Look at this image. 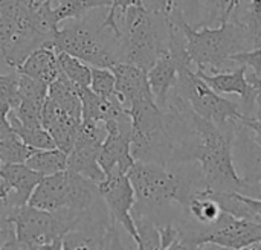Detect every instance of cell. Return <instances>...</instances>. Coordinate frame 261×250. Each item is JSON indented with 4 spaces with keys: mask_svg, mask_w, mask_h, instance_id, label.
Listing matches in <instances>:
<instances>
[{
    "mask_svg": "<svg viewBox=\"0 0 261 250\" xmlns=\"http://www.w3.org/2000/svg\"><path fill=\"white\" fill-rule=\"evenodd\" d=\"M135 189L133 217H145L158 226L174 225L177 212L187 214L190 202L206 189L197 162L158 163L136 160L127 173Z\"/></svg>",
    "mask_w": 261,
    "mask_h": 250,
    "instance_id": "6da1fadb",
    "label": "cell"
},
{
    "mask_svg": "<svg viewBox=\"0 0 261 250\" xmlns=\"http://www.w3.org/2000/svg\"><path fill=\"white\" fill-rule=\"evenodd\" d=\"M236 122L228 128H222L199 116L191 105L187 108V124L190 130L187 162H197L200 165L206 186L205 191L239 192L243 185L232 154Z\"/></svg>",
    "mask_w": 261,
    "mask_h": 250,
    "instance_id": "7a4b0ae2",
    "label": "cell"
},
{
    "mask_svg": "<svg viewBox=\"0 0 261 250\" xmlns=\"http://www.w3.org/2000/svg\"><path fill=\"white\" fill-rule=\"evenodd\" d=\"M165 15L184 32L185 49L191 64L196 66V72H223L226 66L232 64L231 57L234 53L257 49L249 27L237 17H231L220 26L194 27L184 12L174 6L168 8Z\"/></svg>",
    "mask_w": 261,
    "mask_h": 250,
    "instance_id": "3957f363",
    "label": "cell"
},
{
    "mask_svg": "<svg viewBox=\"0 0 261 250\" xmlns=\"http://www.w3.org/2000/svg\"><path fill=\"white\" fill-rule=\"evenodd\" d=\"M119 63H130L150 70L168 41L165 14L145 3L130 6L118 20Z\"/></svg>",
    "mask_w": 261,
    "mask_h": 250,
    "instance_id": "277c9868",
    "label": "cell"
},
{
    "mask_svg": "<svg viewBox=\"0 0 261 250\" xmlns=\"http://www.w3.org/2000/svg\"><path fill=\"white\" fill-rule=\"evenodd\" d=\"M102 203L99 188L95 182L73 173L70 170L60 171L52 176H44L29 203L43 211H70L84 214Z\"/></svg>",
    "mask_w": 261,
    "mask_h": 250,
    "instance_id": "5b68a950",
    "label": "cell"
},
{
    "mask_svg": "<svg viewBox=\"0 0 261 250\" xmlns=\"http://www.w3.org/2000/svg\"><path fill=\"white\" fill-rule=\"evenodd\" d=\"M41 46H52V40L34 26L32 9L26 0H0V60L11 69Z\"/></svg>",
    "mask_w": 261,
    "mask_h": 250,
    "instance_id": "8992f818",
    "label": "cell"
},
{
    "mask_svg": "<svg viewBox=\"0 0 261 250\" xmlns=\"http://www.w3.org/2000/svg\"><path fill=\"white\" fill-rule=\"evenodd\" d=\"M54 35L55 50L66 52L92 67L112 69L119 63L118 43L112 44L104 38L106 29L92 26L87 20H67Z\"/></svg>",
    "mask_w": 261,
    "mask_h": 250,
    "instance_id": "52a82bcc",
    "label": "cell"
},
{
    "mask_svg": "<svg viewBox=\"0 0 261 250\" xmlns=\"http://www.w3.org/2000/svg\"><path fill=\"white\" fill-rule=\"evenodd\" d=\"M173 90L177 92L199 116L222 128H228L232 122L240 121L243 116L240 104L217 93L205 82L203 78L197 75L196 70L191 69L190 64L180 67L179 78Z\"/></svg>",
    "mask_w": 261,
    "mask_h": 250,
    "instance_id": "ba28073f",
    "label": "cell"
},
{
    "mask_svg": "<svg viewBox=\"0 0 261 250\" xmlns=\"http://www.w3.org/2000/svg\"><path fill=\"white\" fill-rule=\"evenodd\" d=\"M80 215L70 211H43L31 205L14 208L15 240L20 246L26 247L63 238L78 221Z\"/></svg>",
    "mask_w": 261,
    "mask_h": 250,
    "instance_id": "9c48e42d",
    "label": "cell"
},
{
    "mask_svg": "<svg viewBox=\"0 0 261 250\" xmlns=\"http://www.w3.org/2000/svg\"><path fill=\"white\" fill-rule=\"evenodd\" d=\"M104 139H106L104 124L83 121L78 139L72 151L67 154V170L78 173L80 176L99 185L106 179V173L102 171L98 162Z\"/></svg>",
    "mask_w": 261,
    "mask_h": 250,
    "instance_id": "30bf717a",
    "label": "cell"
},
{
    "mask_svg": "<svg viewBox=\"0 0 261 250\" xmlns=\"http://www.w3.org/2000/svg\"><path fill=\"white\" fill-rule=\"evenodd\" d=\"M98 188H99L101 199L106 203L113 221L121 225L132 237L135 244H138L139 237L132 215L136 197L127 173H122L121 170H113L98 185Z\"/></svg>",
    "mask_w": 261,
    "mask_h": 250,
    "instance_id": "8fae6325",
    "label": "cell"
},
{
    "mask_svg": "<svg viewBox=\"0 0 261 250\" xmlns=\"http://www.w3.org/2000/svg\"><path fill=\"white\" fill-rule=\"evenodd\" d=\"M106 139L99 151V165L106 176L113 170H121L128 173V170L136 162L132 154V119L130 116L124 119H113L104 122Z\"/></svg>",
    "mask_w": 261,
    "mask_h": 250,
    "instance_id": "7c38bea8",
    "label": "cell"
},
{
    "mask_svg": "<svg viewBox=\"0 0 261 250\" xmlns=\"http://www.w3.org/2000/svg\"><path fill=\"white\" fill-rule=\"evenodd\" d=\"M113 218L106 203H99L93 209L80 215L78 221L63 237L64 250H101Z\"/></svg>",
    "mask_w": 261,
    "mask_h": 250,
    "instance_id": "4fadbf2b",
    "label": "cell"
},
{
    "mask_svg": "<svg viewBox=\"0 0 261 250\" xmlns=\"http://www.w3.org/2000/svg\"><path fill=\"white\" fill-rule=\"evenodd\" d=\"M205 82L213 87L220 95H239L243 102V115L249 116L255 112L257 99L261 95L260 75L251 72L248 75L246 66H239L232 72H219V73H203L197 72Z\"/></svg>",
    "mask_w": 261,
    "mask_h": 250,
    "instance_id": "5bb4252c",
    "label": "cell"
},
{
    "mask_svg": "<svg viewBox=\"0 0 261 250\" xmlns=\"http://www.w3.org/2000/svg\"><path fill=\"white\" fill-rule=\"evenodd\" d=\"M110 70L116 78V93L125 108L144 101H156L147 70L130 63H116Z\"/></svg>",
    "mask_w": 261,
    "mask_h": 250,
    "instance_id": "9a60e30c",
    "label": "cell"
},
{
    "mask_svg": "<svg viewBox=\"0 0 261 250\" xmlns=\"http://www.w3.org/2000/svg\"><path fill=\"white\" fill-rule=\"evenodd\" d=\"M81 124L83 119L67 115L49 98H46L41 110V125L52 136L57 148L69 154L78 139Z\"/></svg>",
    "mask_w": 261,
    "mask_h": 250,
    "instance_id": "2e32d148",
    "label": "cell"
},
{
    "mask_svg": "<svg viewBox=\"0 0 261 250\" xmlns=\"http://www.w3.org/2000/svg\"><path fill=\"white\" fill-rule=\"evenodd\" d=\"M0 177L9 186V194L5 199L12 208H20L29 203V199L38 186L43 176L31 170L26 163H8L2 165Z\"/></svg>",
    "mask_w": 261,
    "mask_h": 250,
    "instance_id": "e0dca14e",
    "label": "cell"
},
{
    "mask_svg": "<svg viewBox=\"0 0 261 250\" xmlns=\"http://www.w3.org/2000/svg\"><path fill=\"white\" fill-rule=\"evenodd\" d=\"M81 104H83V121L84 122H107L113 119H124L128 116L125 105L119 96L113 99H104L96 95L90 87L80 89Z\"/></svg>",
    "mask_w": 261,
    "mask_h": 250,
    "instance_id": "ac0fdd59",
    "label": "cell"
},
{
    "mask_svg": "<svg viewBox=\"0 0 261 250\" xmlns=\"http://www.w3.org/2000/svg\"><path fill=\"white\" fill-rule=\"evenodd\" d=\"M15 72L28 75V76L49 86L60 73L55 47H52V46L37 47L26 57V60L17 67Z\"/></svg>",
    "mask_w": 261,
    "mask_h": 250,
    "instance_id": "d6986e66",
    "label": "cell"
},
{
    "mask_svg": "<svg viewBox=\"0 0 261 250\" xmlns=\"http://www.w3.org/2000/svg\"><path fill=\"white\" fill-rule=\"evenodd\" d=\"M80 89L81 87L73 84L66 75L60 72L58 76L49 84L47 98L67 115L76 119H83V104H81Z\"/></svg>",
    "mask_w": 261,
    "mask_h": 250,
    "instance_id": "ffe728a7",
    "label": "cell"
},
{
    "mask_svg": "<svg viewBox=\"0 0 261 250\" xmlns=\"http://www.w3.org/2000/svg\"><path fill=\"white\" fill-rule=\"evenodd\" d=\"M242 0H199L200 15L194 27L220 26L231 20Z\"/></svg>",
    "mask_w": 261,
    "mask_h": 250,
    "instance_id": "44dd1931",
    "label": "cell"
},
{
    "mask_svg": "<svg viewBox=\"0 0 261 250\" xmlns=\"http://www.w3.org/2000/svg\"><path fill=\"white\" fill-rule=\"evenodd\" d=\"M112 0H54V17L58 24L67 20L84 18L87 12L96 8H109Z\"/></svg>",
    "mask_w": 261,
    "mask_h": 250,
    "instance_id": "7402d4cb",
    "label": "cell"
},
{
    "mask_svg": "<svg viewBox=\"0 0 261 250\" xmlns=\"http://www.w3.org/2000/svg\"><path fill=\"white\" fill-rule=\"evenodd\" d=\"M26 165L44 176H52L60 171L67 170V154L60 148L50 150H35L26 160Z\"/></svg>",
    "mask_w": 261,
    "mask_h": 250,
    "instance_id": "603a6c76",
    "label": "cell"
},
{
    "mask_svg": "<svg viewBox=\"0 0 261 250\" xmlns=\"http://www.w3.org/2000/svg\"><path fill=\"white\" fill-rule=\"evenodd\" d=\"M222 208L220 205L211 199L210 196L206 194H199L196 196L188 208H187V215L188 218H191L193 221H196L197 225H202V226H208V225H213L220 215H222Z\"/></svg>",
    "mask_w": 261,
    "mask_h": 250,
    "instance_id": "cb8c5ba5",
    "label": "cell"
},
{
    "mask_svg": "<svg viewBox=\"0 0 261 250\" xmlns=\"http://www.w3.org/2000/svg\"><path fill=\"white\" fill-rule=\"evenodd\" d=\"M57 61H58V69L63 75H66L73 84H76L78 87H89L90 86V79H92V67L86 63H83L81 60L57 50Z\"/></svg>",
    "mask_w": 261,
    "mask_h": 250,
    "instance_id": "d4e9b609",
    "label": "cell"
},
{
    "mask_svg": "<svg viewBox=\"0 0 261 250\" xmlns=\"http://www.w3.org/2000/svg\"><path fill=\"white\" fill-rule=\"evenodd\" d=\"M9 121H11V125L15 131V134L31 148L34 150H50V148H57L55 147V142L52 139V136L43 128H31V127H26L23 125L15 116L12 112H9Z\"/></svg>",
    "mask_w": 261,
    "mask_h": 250,
    "instance_id": "484cf974",
    "label": "cell"
},
{
    "mask_svg": "<svg viewBox=\"0 0 261 250\" xmlns=\"http://www.w3.org/2000/svg\"><path fill=\"white\" fill-rule=\"evenodd\" d=\"M35 150L28 147L17 134L9 136L0 141V162L2 165L8 163H26L31 154Z\"/></svg>",
    "mask_w": 261,
    "mask_h": 250,
    "instance_id": "4316f807",
    "label": "cell"
},
{
    "mask_svg": "<svg viewBox=\"0 0 261 250\" xmlns=\"http://www.w3.org/2000/svg\"><path fill=\"white\" fill-rule=\"evenodd\" d=\"M96 95L104 99H113L118 96L116 93V78L110 69L104 67H92V79L89 86Z\"/></svg>",
    "mask_w": 261,
    "mask_h": 250,
    "instance_id": "83f0119b",
    "label": "cell"
},
{
    "mask_svg": "<svg viewBox=\"0 0 261 250\" xmlns=\"http://www.w3.org/2000/svg\"><path fill=\"white\" fill-rule=\"evenodd\" d=\"M46 101V99H44ZM44 101H37V99H20L17 107L12 108L11 112L14 116L26 127L31 128H40L41 125V110Z\"/></svg>",
    "mask_w": 261,
    "mask_h": 250,
    "instance_id": "f1b7e54d",
    "label": "cell"
},
{
    "mask_svg": "<svg viewBox=\"0 0 261 250\" xmlns=\"http://www.w3.org/2000/svg\"><path fill=\"white\" fill-rule=\"evenodd\" d=\"M136 5H144V0H112V3L109 6V12L106 14L104 20L101 23V27L110 31L118 38L119 37L118 20L130 6H136Z\"/></svg>",
    "mask_w": 261,
    "mask_h": 250,
    "instance_id": "f546056e",
    "label": "cell"
},
{
    "mask_svg": "<svg viewBox=\"0 0 261 250\" xmlns=\"http://www.w3.org/2000/svg\"><path fill=\"white\" fill-rule=\"evenodd\" d=\"M14 208L5 200H0V250L17 243L15 240V226L12 221Z\"/></svg>",
    "mask_w": 261,
    "mask_h": 250,
    "instance_id": "4dcf8cb0",
    "label": "cell"
},
{
    "mask_svg": "<svg viewBox=\"0 0 261 250\" xmlns=\"http://www.w3.org/2000/svg\"><path fill=\"white\" fill-rule=\"evenodd\" d=\"M177 8L184 12L185 18L190 21V15H200V5L199 0H154L151 6H148L150 9L159 11L162 14H165L168 11V8ZM199 21V18H197ZM194 26V24H193Z\"/></svg>",
    "mask_w": 261,
    "mask_h": 250,
    "instance_id": "1f68e13d",
    "label": "cell"
},
{
    "mask_svg": "<svg viewBox=\"0 0 261 250\" xmlns=\"http://www.w3.org/2000/svg\"><path fill=\"white\" fill-rule=\"evenodd\" d=\"M0 102H5L11 105V108H15L18 104V81H17V72L9 75L0 73Z\"/></svg>",
    "mask_w": 261,
    "mask_h": 250,
    "instance_id": "d6a6232c",
    "label": "cell"
},
{
    "mask_svg": "<svg viewBox=\"0 0 261 250\" xmlns=\"http://www.w3.org/2000/svg\"><path fill=\"white\" fill-rule=\"evenodd\" d=\"M232 63H239L240 66H246L248 69H252L257 75H261V46L254 50L239 52L231 57Z\"/></svg>",
    "mask_w": 261,
    "mask_h": 250,
    "instance_id": "836d02e7",
    "label": "cell"
},
{
    "mask_svg": "<svg viewBox=\"0 0 261 250\" xmlns=\"http://www.w3.org/2000/svg\"><path fill=\"white\" fill-rule=\"evenodd\" d=\"M242 125H245L251 133L254 141L261 145V95L257 99V105H255V112L249 116H242V119L239 121Z\"/></svg>",
    "mask_w": 261,
    "mask_h": 250,
    "instance_id": "e575fe53",
    "label": "cell"
},
{
    "mask_svg": "<svg viewBox=\"0 0 261 250\" xmlns=\"http://www.w3.org/2000/svg\"><path fill=\"white\" fill-rule=\"evenodd\" d=\"M101 250H127V247L122 243V238H121V234L118 231V223L116 221H113L112 226L109 228Z\"/></svg>",
    "mask_w": 261,
    "mask_h": 250,
    "instance_id": "d590c367",
    "label": "cell"
},
{
    "mask_svg": "<svg viewBox=\"0 0 261 250\" xmlns=\"http://www.w3.org/2000/svg\"><path fill=\"white\" fill-rule=\"evenodd\" d=\"M240 197L245 203V217L243 218L261 225V200L251 199V197H246L242 194H240Z\"/></svg>",
    "mask_w": 261,
    "mask_h": 250,
    "instance_id": "8d00e7d4",
    "label": "cell"
},
{
    "mask_svg": "<svg viewBox=\"0 0 261 250\" xmlns=\"http://www.w3.org/2000/svg\"><path fill=\"white\" fill-rule=\"evenodd\" d=\"M11 110H12L11 105L0 102V141L15 134V131L11 125V121H9V112Z\"/></svg>",
    "mask_w": 261,
    "mask_h": 250,
    "instance_id": "74e56055",
    "label": "cell"
},
{
    "mask_svg": "<svg viewBox=\"0 0 261 250\" xmlns=\"http://www.w3.org/2000/svg\"><path fill=\"white\" fill-rule=\"evenodd\" d=\"M239 194L261 200V180H243Z\"/></svg>",
    "mask_w": 261,
    "mask_h": 250,
    "instance_id": "f35d334b",
    "label": "cell"
},
{
    "mask_svg": "<svg viewBox=\"0 0 261 250\" xmlns=\"http://www.w3.org/2000/svg\"><path fill=\"white\" fill-rule=\"evenodd\" d=\"M23 247V246H21ZM24 250H64L63 249V238H57L49 243H41V244H31L23 247Z\"/></svg>",
    "mask_w": 261,
    "mask_h": 250,
    "instance_id": "ab89813d",
    "label": "cell"
},
{
    "mask_svg": "<svg viewBox=\"0 0 261 250\" xmlns=\"http://www.w3.org/2000/svg\"><path fill=\"white\" fill-rule=\"evenodd\" d=\"M193 250H231L223 247V246H219V244H214V243H200L199 246H196Z\"/></svg>",
    "mask_w": 261,
    "mask_h": 250,
    "instance_id": "60d3db41",
    "label": "cell"
},
{
    "mask_svg": "<svg viewBox=\"0 0 261 250\" xmlns=\"http://www.w3.org/2000/svg\"><path fill=\"white\" fill-rule=\"evenodd\" d=\"M9 194V186L6 185V182L0 177V200H5Z\"/></svg>",
    "mask_w": 261,
    "mask_h": 250,
    "instance_id": "b9f144b4",
    "label": "cell"
},
{
    "mask_svg": "<svg viewBox=\"0 0 261 250\" xmlns=\"http://www.w3.org/2000/svg\"><path fill=\"white\" fill-rule=\"evenodd\" d=\"M3 250H24L18 243H12L11 246H8V247H5Z\"/></svg>",
    "mask_w": 261,
    "mask_h": 250,
    "instance_id": "7bdbcfd3",
    "label": "cell"
},
{
    "mask_svg": "<svg viewBox=\"0 0 261 250\" xmlns=\"http://www.w3.org/2000/svg\"><path fill=\"white\" fill-rule=\"evenodd\" d=\"M44 2H52L54 3V0H44Z\"/></svg>",
    "mask_w": 261,
    "mask_h": 250,
    "instance_id": "ee69618b",
    "label": "cell"
},
{
    "mask_svg": "<svg viewBox=\"0 0 261 250\" xmlns=\"http://www.w3.org/2000/svg\"><path fill=\"white\" fill-rule=\"evenodd\" d=\"M0 170H2V162H0Z\"/></svg>",
    "mask_w": 261,
    "mask_h": 250,
    "instance_id": "f6af8a7d",
    "label": "cell"
},
{
    "mask_svg": "<svg viewBox=\"0 0 261 250\" xmlns=\"http://www.w3.org/2000/svg\"><path fill=\"white\" fill-rule=\"evenodd\" d=\"M258 180H261V174H260V179H258Z\"/></svg>",
    "mask_w": 261,
    "mask_h": 250,
    "instance_id": "bcb514c9",
    "label": "cell"
},
{
    "mask_svg": "<svg viewBox=\"0 0 261 250\" xmlns=\"http://www.w3.org/2000/svg\"><path fill=\"white\" fill-rule=\"evenodd\" d=\"M136 250H138V249H136Z\"/></svg>",
    "mask_w": 261,
    "mask_h": 250,
    "instance_id": "7dc6e473",
    "label": "cell"
}]
</instances>
